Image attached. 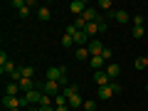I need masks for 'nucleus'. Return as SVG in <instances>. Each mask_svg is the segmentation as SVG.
<instances>
[{"label":"nucleus","mask_w":148,"mask_h":111,"mask_svg":"<svg viewBox=\"0 0 148 111\" xmlns=\"http://www.w3.org/2000/svg\"><path fill=\"white\" fill-rule=\"evenodd\" d=\"M20 84H17V82H8V84H5V96H17V94H20Z\"/></svg>","instance_id":"9b49d317"},{"label":"nucleus","mask_w":148,"mask_h":111,"mask_svg":"<svg viewBox=\"0 0 148 111\" xmlns=\"http://www.w3.org/2000/svg\"><path fill=\"white\" fill-rule=\"evenodd\" d=\"M59 94H64L67 99H72V96H77V94H79V84H69V86H64V89L59 91Z\"/></svg>","instance_id":"ddd939ff"},{"label":"nucleus","mask_w":148,"mask_h":111,"mask_svg":"<svg viewBox=\"0 0 148 111\" xmlns=\"http://www.w3.org/2000/svg\"><path fill=\"white\" fill-rule=\"evenodd\" d=\"M15 64H12V62H5V64H0V74H3V77H5V74H10V77H12V72H15Z\"/></svg>","instance_id":"f3484780"},{"label":"nucleus","mask_w":148,"mask_h":111,"mask_svg":"<svg viewBox=\"0 0 148 111\" xmlns=\"http://www.w3.org/2000/svg\"><path fill=\"white\" fill-rule=\"evenodd\" d=\"M82 104H84V101H82V96H79V94L69 99V109H72V106H82Z\"/></svg>","instance_id":"393cba45"},{"label":"nucleus","mask_w":148,"mask_h":111,"mask_svg":"<svg viewBox=\"0 0 148 111\" xmlns=\"http://www.w3.org/2000/svg\"><path fill=\"white\" fill-rule=\"evenodd\" d=\"M69 10H72L74 15L79 17V15H84V10H86V3H84V0H72V3H69Z\"/></svg>","instance_id":"6e6552de"},{"label":"nucleus","mask_w":148,"mask_h":111,"mask_svg":"<svg viewBox=\"0 0 148 111\" xmlns=\"http://www.w3.org/2000/svg\"><path fill=\"white\" fill-rule=\"evenodd\" d=\"M37 17H40L42 22L52 20V10H49V8H37Z\"/></svg>","instance_id":"4468645a"},{"label":"nucleus","mask_w":148,"mask_h":111,"mask_svg":"<svg viewBox=\"0 0 148 111\" xmlns=\"http://www.w3.org/2000/svg\"><path fill=\"white\" fill-rule=\"evenodd\" d=\"M20 17H30V8H22V10H20Z\"/></svg>","instance_id":"72a5a7b5"},{"label":"nucleus","mask_w":148,"mask_h":111,"mask_svg":"<svg viewBox=\"0 0 148 111\" xmlns=\"http://www.w3.org/2000/svg\"><path fill=\"white\" fill-rule=\"evenodd\" d=\"M146 89H148V86H146Z\"/></svg>","instance_id":"4c0bfd02"},{"label":"nucleus","mask_w":148,"mask_h":111,"mask_svg":"<svg viewBox=\"0 0 148 111\" xmlns=\"http://www.w3.org/2000/svg\"><path fill=\"white\" fill-rule=\"evenodd\" d=\"M37 111H57V106H37Z\"/></svg>","instance_id":"473e14b6"},{"label":"nucleus","mask_w":148,"mask_h":111,"mask_svg":"<svg viewBox=\"0 0 148 111\" xmlns=\"http://www.w3.org/2000/svg\"><path fill=\"white\" fill-rule=\"evenodd\" d=\"M22 69V79H35V67H20Z\"/></svg>","instance_id":"4be33fe9"},{"label":"nucleus","mask_w":148,"mask_h":111,"mask_svg":"<svg viewBox=\"0 0 148 111\" xmlns=\"http://www.w3.org/2000/svg\"><path fill=\"white\" fill-rule=\"evenodd\" d=\"M79 17H84V22L89 25V22H96L101 15H99V10H96V8H86V10H84V15H79Z\"/></svg>","instance_id":"1a4fd4ad"},{"label":"nucleus","mask_w":148,"mask_h":111,"mask_svg":"<svg viewBox=\"0 0 148 111\" xmlns=\"http://www.w3.org/2000/svg\"><path fill=\"white\" fill-rule=\"evenodd\" d=\"M25 101H27V106H30V104H37V106H40V101H42V89L27 91V94H25Z\"/></svg>","instance_id":"39448f33"},{"label":"nucleus","mask_w":148,"mask_h":111,"mask_svg":"<svg viewBox=\"0 0 148 111\" xmlns=\"http://www.w3.org/2000/svg\"><path fill=\"white\" fill-rule=\"evenodd\" d=\"M3 106H5L8 111L22 109V99H20V96H3Z\"/></svg>","instance_id":"7ed1b4c3"},{"label":"nucleus","mask_w":148,"mask_h":111,"mask_svg":"<svg viewBox=\"0 0 148 111\" xmlns=\"http://www.w3.org/2000/svg\"><path fill=\"white\" fill-rule=\"evenodd\" d=\"M74 54H77V59H79V62H89V59H91V54H89V49H86V47H79Z\"/></svg>","instance_id":"dca6fc26"},{"label":"nucleus","mask_w":148,"mask_h":111,"mask_svg":"<svg viewBox=\"0 0 148 111\" xmlns=\"http://www.w3.org/2000/svg\"><path fill=\"white\" fill-rule=\"evenodd\" d=\"M57 111H69V106H57Z\"/></svg>","instance_id":"f704fd0d"},{"label":"nucleus","mask_w":148,"mask_h":111,"mask_svg":"<svg viewBox=\"0 0 148 111\" xmlns=\"http://www.w3.org/2000/svg\"><path fill=\"white\" fill-rule=\"evenodd\" d=\"M62 45H64V47H74V37L64 32V37H62Z\"/></svg>","instance_id":"b1692460"},{"label":"nucleus","mask_w":148,"mask_h":111,"mask_svg":"<svg viewBox=\"0 0 148 111\" xmlns=\"http://www.w3.org/2000/svg\"><path fill=\"white\" fill-rule=\"evenodd\" d=\"M47 79L49 82H59V86H69V82H67V69L64 67H49L47 69Z\"/></svg>","instance_id":"f257e3e1"},{"label":"nucleus","mask_w":148,"mask_h":111,"mask_svg":"<svg viewBox=\"0 0 148 111\" xmlns=\"http://www.w3.org/2000/svg\"><path fill=\"white\" fill-rule=\"evenodd\" d=\"M143 32H146L143 27H133V32H131V35H133V40H141V37H143Z\"/></svg>","instance_id":"a878e982"},{"label":"nucleus","mask_w":148,"mask_h":111,"mask_svg":"<svg viewBox=\"0 0 148 111\" xmlns=\"http://www.w3.org/2000/svg\"><path fill=\"white\" fill-rule=\"evenodd\" d=\"M84 111H96V101H84Z\"/></svg>","instance_id":"c85d7f7f"},{"label":"nucleus","mask_w":148,"mask_h":111,"mask_svg":"<svg viewBox=\"0 0 148 111\" xmlns=\"http://www.w3.org/2000/svg\"><path fill=\"white\" fill-rule=\"evenodd\" d=\"M84 32L89 37H94V35H99V32H101V27H99V22H89V25L84 27Z\"/></svg>","instance_id":"2eb2a0df"},{"label":"nucleus","mask_w":148,"mask_h":111,"mask_svg":"<svg viewBox=\"0 0 148 111\" xmlns=\"http://www.w3.org/2000/svg\"><path fill=\"white\" fill-rule=\"evenodd\" d=\"M106 74L111 77V82H116V77L121 74V67H119L116 62H109V64H106Z\"/></svg>","instance_id":"9d476101"},{"label":"nucleus","mask_w":148,"mask_h":111,"mask_svg":"<svg viewBox=\"0 0 148 111\" xmlns=\"http://www.w3.org/2000/svg\"><path fill=\"white\" fill-rule=\"evenodd\" d=\"M40 89H42V94H47V96H52V99H54V96H57L59 94V89H62V86H59V82H45V84H40Z\"/></svg>","instance_id":"f03ea898"},{"label":"nucleus","mask_w":148,"mask_h":111,"mask_svg":"<svg viewBox=\"0 0 148 111\" xmlns=\"http://www.w3.org/2000/svg\"><path fill=\"white\" fill-rule=\"evenodd\" d=\"M94 82L99 86H109L111 84V77L106 74V69H99V72H94Z\"/></svg>","instance_id":"423d86ee"},{"label":"nucleus","mask_w":148,"mask_h":111,"mask_svg":"<svg viewBox=\"0 0 148 111\" xmlns=\"http://www.w3.org/2000/svg\"><path fill=\"white\" fill-rule=\"evenodd\" d=\"M86 49H89L91 57H101V52H104V45H101L99 40H91V42L86 45Z\"/></svg>","instance_id":"0eeeda50"},{"label":"nucleus","mask_w":148,"mask_h":111,"mask_svg":"<svg viewBox=\"0 0 148 111\" xmlns=\"http://www.w3.org/2000/svg\"><path fill=\"white\" fill-rule=\"evenodd\" d=\"M146 59H148V52H146Z\"/></svg>","instance_id":"e433bc0d"},{"label":"nucleus","mask_w":148,"mask_h":111,"mask_svg":"<svg viewBox=\"0 0 148 111\" xmlns=\"http://www.w3.org/2000/svg\"><path fill=\"white\" fill-rule=\"evenodd\" d=\"M40 106H52V96L42 94V101H40Z\"/></svg>","instance_id":"cd10ccee"},{"label":"nucleus","mask_w":148,"mask_h":111,"mask_svg":"<svg viewBox=\"0 0 148 111\" xmlns=\"http://www.w3.org/2000/svg\"><path fill=\"white\" fill-rule=\"evenodd\" d=\"M133 67H136V69H146V67H148V59H146V57H138L136 62H133Z\"/></svg>","instance_id":"5701e85b"},{"label":"nucleus","mask_w":148,"mask_h":111,"mask_svg":"<svg viewBox=\"0 0 148 111\" xmlns=\"http://www.w3.org/2000/svg\"><path fill=\"white\" fill-rule=\"evenodd\" d=\"M12 111H22V109H12Z\"/></svg>","instance_id":"c9c22d12"},{"label":"nucleus","mask_w":148,"mask_h":111,"mask_svg":"<svg viewBox=\"0 0 148 111\" xmlns=\"http://www.w3.org/2000/svg\"><path fill=\"white\" fill-rule=\"evenodd\" d=\"M10 5H12V8H17V12H20V10H22V8H27V5H25V3H22V0H12Z\"/></svg>","instance_id":"c756f323"},{"label":"nucleus","mask_w":148,"mask_h":111,"mask_svg":"<svg viewBox=\"0 0 148 111\" xmlns=\"http://www.w3.org/2000/svg\"><path fill=\"white\" fill-rule=\"evenodd\" d=\"M111 96H114V91H111V86H99V99H101V101L111 99Z\"/></svg>","instance_id":"a211bd4d"},{"label":"nucleus","mask_w":148,"mask_h":111,"mask_svg":"<svg viewBox=\"0 0 148 111\" xmlns=\"http://www.w3.org/2000/svg\"><path fill=\"white\" fill-rule=\"evenodd\" d=\"M89 42H91V37L86 35L84 30H79L77 35H74V47H77V49H79V47H86Z\"/></svg>","instance_id":"20e7f679"},{"label":"nucleus","mask_w":148,"mask_h":111,"mask_svg":"<svg viewBox=\"0 0 148 111\" xmlns=\"http://www.w3.org/2000/svg\"><path fill=\"white\" fill-rule=\"evenodd\" d=\"M104 62H106V59H104V57H91V59H89V64H91V67H94V69H96V72H99V69H101V67H104Z\"/></svg>","instance_id":"412c9836"},{"label":"nucleus","mask_w":148,"mask_h":111,"mask_svg":"<svg viewBox=\"0 0 148 111\" xmlns=\"http://www.w3.org/2000/svg\"><path fill=\"white\" fill-rule=\"evenodd\" d=\"M101 57H104L106 62H109V59H111V49H109V47H104V52H101Z\"/></svg>","instance_id":"2f4dec72"},{"label":"nucleus","mask_w":148,"mask_h":111,"mask_svg":"<svg viewBox=\"0 0 148 111\" xmlns=\"http://www.w3.org/2000/svg\"><path fill=\"white\" fill-rule=\"evenodd\" d=\"M109 86H111V91H114V94H121V89H123V86L119 84V82H111Z\"/></svg>","instance_id":"bb28decb"},{"label":"nucleus","mask_w":148,"mask_h":111,"mask_svg":"<svg viewBox=\"0 0 148 111\" xmlns=\"http://www.w3.org/2000/svg\"><path fill=\"white\" fill-rule=\"evenodd\" d=\"M99 8L104 12H109V15H114V3L111 0H99Z\"/></svg>","instance_id":"aec40b11"},{"label":"nucleus","mask_w":148,"mask_h":111,"mask_svg":"<svg viewBox=\"0 0 148 111\" xmlns=\"http://www.w3.org/2000/svg\"><path fill=\"white\" fill-rule=\"evenodd\" d=\"M133 25H136V27H143V15H136V17H133Z\"/></svg>","instance_id":"7c9ffc66"},{"label":"nucleus","mask_w":148,"mask_h":111,"mask_svg":"<svg viewBox=\"0 0 148 111\" xmlns=\"http://www.w3.org/2000/svg\"><path fill=\"white\" fill-rule=\"evenodd\" d=\"M111 17H114V20H116V22H123V25H126V22H128V12H126V10H116V12H114V15H111Z\"/></svg>","instance_id":"6ab92c4d"},{"label":"nucleus","mask_w":148,"mask_h":111,"mask_svg":"<svg viewBox=\"0 0 148 111\" xmlns=\"http://www.w3.org/2000/svg\"><path fill=\"white\" fill-rule=\"evenodd\" d=\"M37 86H40V84H37L35 79H20V89L25 91V94H27V91H32V89H37Z\"/></svg>","instance_id":"f8f14e48"}]
</instances>
